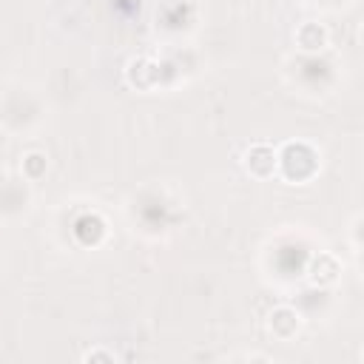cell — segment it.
Listing matches in <instances>:
<instances>
[{
	"mask_svg": "<svg viewBox=\"0 0 364 364\" xmlns=\"http://www.w3.org/2000/svg\"><path fill=\"white\" fill-rule=\"evenodd\" d=\"M318 151L307 142H284L276 148V171L287 182H307L318 173Z\"/></svg>",
	"mask_w": 364,
	"mask_h": 364,
	"instance_id": "6da1fadb",
	"label": "cell"
},
{
	"mask_svg": "<svg viewBox=\"0 0 364 364\" xmlns=\"http://www.w3.org/2000/svg\"><path fill=\"white\" fill-rule=\"evenodd\" d=\"M242 168L256 179H270L276 173V148L267 142H256L245 151Z\"/></svg>",
	"mask_w": 364,
	"mask_h": 364,
	"instance_id": "7a4b0ae2",
	"label": "cell"
},
{
	"mask_svg": "<svg viewBox=\"0 0 364 364\" xmlns=\"http://www.w3.org/2000/svg\"><path fill=\"white\" fill-rule=\"evenodd\" d=\"M267 330H270L273 338L290 341V338H296V333L301 330V313H299L296 307H290V304H279V307H273L270 316H267Z\"/></svg>",
	"mask_w": 364,
	"mask_h": 364,
	"instance_id": "3957f363",
	"label": "cell"
},
{
	"mask_svg": "<svg viewBox=\"0 0 364 364\" xmlns=\"http://www.w3.org/2000/svg\"><path fill=\"white\" fill-rule=\"evenodd\" d=\"M338 276H341V262H338L333 253L321 250V253L310 256V264H307V279H310V284H316V287H330V284L338 282Z\"/></svg>",
	"mask_w": 364,
	"mask_h": 364,
	"instance_id": "277c9868",
	"label": "cell"
},
{
	"mask_svg": "<svg viewBox=\"0 0 364 364\" xmlns=\"http://www.w3.org/2000/svg\"><path fill=\"white\" fill-rule=\"evenodd\" d=\"M293 37H296V46H299L304 54H316V51L327 48V43H330V31H327V26H324V23H316V20H304V23H299Z\"/></svg>",
	"mask_w": 364,
	"mask_h": 364,
	"instance_id": "5b68a950",
	"label": "cell"
},
{
	"mask_svg": "<svg viewBox=\"0 0 364 364\" xmlns=\"http://www.w3.org/2000/svg\"><path fill=\"white\" fill-rule=\"evenodd\" d=\"M125 80H128V85H134L139 91H148L159 82V65L151 57H134L125 68Z\"/></svg>",
	"mask_w": 364,
	"mask_h": 364,
	"instance_id": "8992f818",
	"label": "cell"
},
{
	"mask_svg": "<svg viewBox=\"0 0 364 364\" xmlns=\"http://www.w3.org/2000/svg\"><path fill=\"white\" fill-rule=\"evenodd\" d=\"M74 233H77V239L82 242V245H100L102 239H105V222H102V216H97V213H85V216H80L77 219V225H74Z\"/></svg>",
	"mask_w": 364,
	"mask_h": 364,
	"instance_id": "52a82bcc",
	"label": "cell"
},
{
	"mask_svg": "<svg viewBox=\"0 0 364 364\" xmlns=\"http://www.w3.org/2000/svg\"><path fill=\"white\" fill-rule=\"evenodd\" d=\"M46 171H48V156L43 151H28L23 156V176L40 179V176H46Z\"/></svg>",
	"mask_w": 364,
	"mask_h": 364,
	"instance_id": "ba28073f",
	"label": "cell"
},
{
	"mask_svg": "<svg viewBox=\"0 0 364 364\" xmlns=\"http://www.w3.org/2000/svg\"><path fill=\"white\" fill-rule=\"evenodd\" d=\"M82 361H85V364H97V361H100V364H114L117 355H114L111 350H105V347H94V350H85V353H82Z\"/></svg>",
	"mask_w": 364,
	"mask_h": 364,
	"instance_id": "9c48e42d",
	"label": "cell"
},
{
	"mask_svg": "<svg viewBox=\"0 0 364 364\" xmlns=\"http://www.w3.org/2000/svg\"><path fill=\"white\" fill-rule=\"evenodd\" d=\"M361 225H364V219L355 216V219H353V245H355V247H361Z\"/></svg>",
	"mask_w": 364,
	"mask_h": 364,
	"instance_id": "30bf717a",
	"label": "cell"
}]
</instances>
